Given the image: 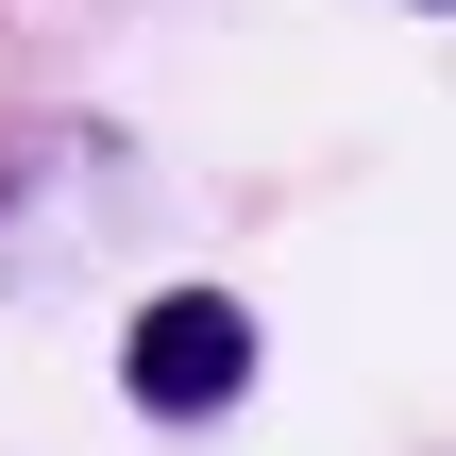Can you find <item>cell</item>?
I'll list each match as a JSON object with an SVG mask.
<instances>
[{
  "mask_svg": "<svg viewBox=\"0 0 456 456\" xmlns=\"http://www.w3.org/2000/svg\"><path fill=\"white\" fill-rule=\"evenodd\" d=\"M118 389H135L152 423L237 406V389H254V305H237V288H152L135 338H118Z\"/></svg>",
  "mask_w": 456,
  "mask_h": 456,
  "instance_id": "cell-1",
  "label": "cell"
}]
</instances>
